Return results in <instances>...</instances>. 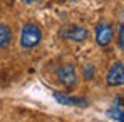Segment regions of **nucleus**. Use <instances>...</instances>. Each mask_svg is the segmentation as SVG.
<instances>
[{
    "label": "nucleus",
    "instance_id": "f257e3e1",
    "mask_svg": "<svg viewBox=\"0 0 124 122\" xmlns=\"http://www.w3.org/2000/svg\"><path fill=\"white\" fill-rule=\"evenodd\" d=\"M42 40V30L37 23H25L22 27V34H20V43L23 49H34L37 47Z\"/></svg>",
    "mask_w": 124,
    "mask_h": 122
},
{
    "label": "nucleus",
    "instance_id": "f03ea898",
    "mask_svg": "<svg viewBox=\"0 0 124 122\" xmlns=\"http://www.w3.org/2000/svg\"><path fill=\"white\" fill-rule=\"evenodd\" d=\"M61 37L70 42H84L89 37V30L81 25H65L61 29Z\"/></svg>",
    "mask_w": 124,
    "mask_h": 122
},
{
    "label": "nucleus",
    "instance_id": "7ed1b4c3",
    "mask_svg": "<svg viewBox=\"0 0 124 122\" xmlns=\"http://www.w3.org/2000/svg\"><path fill=\"white\" fill-rule=\"evenodd\" d=\"M57 77H59L61 84L67 89H74L77 85V72L72 64H64L62 67H59Z\"/></svg>",
    "mask_w": 124,
    "mask_h": 122
},
{
    "label": "nucleus",
    "instance_id": "20e7f679",
    "mask_svg": "<svg viewBox=\"0 0 124 122\" xmlns=\"http://www.w3.org/2000/svg\"><path fill=\"white\" fill-rule=\"evenodd\" d=\"M106 82L111 87H121L124 85V64L123 62H114L111 69L107 70Z\"/></svg>",
    "mask_w": 124,
    "mask_h": 122
},
{
    "label": "nucleus",
    "instance_id": "39448f33",
    "mask_svg": "<svg viewBox=\"0 0 124 122\" xmlns=\"http://www.w3.org/2000/svg\"><path fill=\"white\" fill-rule=\"evenodd\" d=\"M114 37V27L107 22H101L96 27V43L99 47H106L112 42Z\"/></svg>",
    "mask_w": 124,
    "mask_h": 122
},
{
    "label": "nucleus",
    "instance_id": "423d86ee",
    "mask_svg": "<svg viewBox=\"0 0 124 122\" xmlns=\"http://www.w3.org/2000/svg\"><path fill=\"white\" fill-rule=\"evenodd\" d=\"M54 99L62 104V105H74V107H82L87 105V100L82 97H74L70 94H64V92H54Z\"/></svg>",
    "mask_w": 124,
    "mask_h": 122
},
{
    "label": "nucleus",
    "instance_id": "0eeeda50",
    "mask_svg": "<svg viewBox=\"0 0 124 122\" xmlns=\"http://www.w3.org/2000/svg\"><path fill=\"white\" fill-rule=\"evenodd\" d=\"M10 42H12V30H10V27L0 22V49L8 47Z\"/></svg>",
    "mask_w": 124,
    "mask_h": 122
},
{
    "label": "nucleus",
    "instance_id": "6e6552de",
    "mask_svg": "<svg viewBox=\"0 0 124 122\" xmlns=\"http://www.w3.org/2000/svg\"><path fill=\"white\" fill-rule=\"evenodd\" d=\"M107 117L112 119V121H117V122H124V109L119 107V105H112L107 109Z\"/></svg>",
    "mask_w": 124,
    "mask_h": 122
},
{
    "label": "nucleus",
    "instance_id": "1a4fd4ad",
    "mask_svg": "<svg viewBox=\"0 0 124 122\" xmlns=\"http://www.w3.org/2000/svg\"><path fill=\"white\" fill-rule=\"evenodd\" d=\"M92 75H94V65H87V67L84 69V77H85V80H91Z\"/></svg>",
    "mask_w": 124,
    "mask_h": 122
},
{
    "label": "nucleus",
    "instance_id": "9d476101",
    "mask_svg": "<svg viewBox=\"0 0 124 122\" xmlns=\"http://www.w3.org/2000/svg\"><path fill=\"white\" fill-rule=\"evenodd\" d=\"M119 49H124V23L119 25Z\"/></svg>",
    "mask_w": 124,
    "mask_h": 122
},
{
    "label": "nucleus",
    "instance_id": "9b49d317",
    "mask_svg": "<svg viewBox=\"0 0 124 122\" xmlns=\"http://www.w3.org/2000/svg\"><path fill=\"white\" fill-rule=\"evenodd\" d=\"M22 2H23V3H27V5H32V3H35L37 0H22Z\"/></svg>",
    "mask_w": 124,
    "mask_h": 122
}]
</instances>
